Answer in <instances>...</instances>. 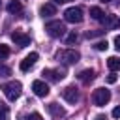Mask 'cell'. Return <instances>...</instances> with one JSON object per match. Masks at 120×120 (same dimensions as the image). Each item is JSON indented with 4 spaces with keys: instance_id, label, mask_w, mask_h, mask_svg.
Returning <instances> with one entry per match:
<instances>
[{
    "instance_id": "24",
    "label": "cell",
    "mask_w": 120,
    "mask_h": 120,
    "mask_svg": "<svg viewBox=\"0 0 120 120\" xmlns=\"http://www.w3.org/2000/svg\"><path fill=\"white\" fill-rule=\"evenodd\" d=\"M8 75H11V69L6 66H0V77H8Z\"/></svg>"
},
{
    "instance_id": "11",
    "label": "cell",
    "mask_w": 120,
    "mask_h": 120,
    "mask_svg": "<svg viewBox=\"0 0 120 120\" xmlns=\"http://www.w3.org/2000/svg\"><path fill=\"white\" fill-rule=\"evenodd\" d=\"M43 75H45L49 81H54V82H56V81H62L66 73H64V69H45Z\"/></svg>"
},
{
    "instance_id": "29",
    "label": "cell",
    "mask_w": 120,
    "mask_h": 120,
    "mask_svg": "<svg viewBox=\"0 0 120 120\" xmlns=\"http://www.w3.org/2000/svg\"><path fill=\"white\" fill-rule=\"evenodd\" d=\"M94 120H107V118H105V116H103V114H99V116H96V118H94Z\"/></svg>"
},
{
    "instance_id": "16",
    "label": "cell",
    "mask_w": 120,
    "mask_h": 120,
    "mask_svg": "<svg viewBox=\"0 0 120 120\" xmlns=\"http://www.w3.org/2000/svg\"><path fill=\"white\" fill-rule=\"evenodd\" d=\"M21 9H22V6H21L19 0H11V2L8 4V11H9V13H19Z\"/></svg>"
},
{
    "instance_id": "5",
    "label": "cell",
    "mask_w": 120,
    "mask_h": 120,
    "mask_svg": "<svg viewBox=\"0 0 120 120\" xmlns=\"http://www.w3.org/2000/svg\"><path fill=\"white\" fill-rule=\"evenodd\" d=\"M64 19H66L68 22L77 24V22L82 21V9H81V8H68V9L64 11Z\"/></svg>"
},
{
    "instance_id": "8",
    "label": "cell",
    "mask_w": 120,
    "mask_h": 120,
    "mask_svg": "<svg viewBox=\"0 0 120 120\" xmlns=\"http://www.w3.org/2000/svg\"><path fill=\"white\" fill-rule=\"evenodd\" d=\"M62 98H64L68 103H77V101H79V92H77L75 86H66V88L62 90Z\"/></svg>"
},
{
    "instance_id": "30",
    "label": "cell",
    "mask_w": 120,
    "mask_h": 120,
    "mask_svg": "<svg viewBox=\"0 0 120 120\" xmlns=\"http://www.w3.org/2000/svg\"><path fill=\"white\" fill-rule=\"evenodd\" d=\"M101 2H111V0H101Z\"/></svg>"
},
{
    "instance_id": "25",
    "label": "cell",
    "mask_w": 120,
    "mask_h": 120,
    "mask_svg": "<svg viewBox=\"0 0 120 120\" xmlns=\"http://www.w3.org/2000/svg\"><path fill=\"white\" fill-rule=\"evenodd\" d=\"M107 82H109V84H114V82H116V75H114V73H111V75L107 77Z\"/></svg>"
},
{
    "instance_id": "26",
    "label": "cell",
    "mask_w": 120,
    "mask_h": 120,
    "mask_svg": "<svg viewBox=\"0 0 120 120\" xmlns=\"http://www.w3.org/2000/svg\"><path fill=\"white\" fill-rule=\"evenodd\" d=\"M112 116L114 118H120V107H114L112 109Z\"/></svg>"
},
{
    "instance_id": "19",
    "label": "cell",
    "mask_w": 120,
    "mask_h": 120,
    "mask_svg": "<svg viewBox=\"0 0 120 120\" xmlns=\"http://www.w3.org/2000/svg\"><path fill=\"white\" fill-rule=\"evenodd\" d=\"M77 39H79L77 32H69V34H68V38H66V43H68V45H71V43H75Z\"/></svg>"
},
{
    "instance_id": "7",
    "label": "cell",
    "mask_w": 120,
    "mask_h": 120,
    "mask_svg": "<svg viewBox=\"0 0 120 120\" xmlns=\"http://www.w3.org/2000/svg\"><path fill=\"white\" fill-rule=\"evenodd\" d=\"M11 39H13L15 45H19V47H26V45H30V36L24 34V32H21V30H15V32L11 34Z\"/></svg>"
},
{
    "instance_id": "23",
    "label": "cell",
    "mask_w": 120,
    "mask_h": 120,
    "mask_svg": "<svg viewBox=\"0 0 120 120\" xmlns=\"http://www.w3.org/2000/svg\"><path fill=\"white\" fill-rule=\"evenodd\" d=\"M107 47H109L107 41H98V43H96V49H98V51H107Z\"/></svg>"
},
{
    "instance_id": "12",
    "label": "cell",
    "mask_w": 120,
    "mask_h": 120,
    "mask_svg": "<svg viewBox=\"0 0 120 120\" xmlns=\"http://www.w3.org/2000/svg\"><path fill=\"white\" fill-rule=\"evenodd\" d=\"M47 111H49V112H51V114H52L54 118H62V116L66 114V111H64V109H62V107L58 105V103H54V101L47 105Z\"/></svg>"
},
{
    "instance_id": "1",
    "label": "cell",
    "mask_w": 120,
    "mask_h": 120,
    "mask_svg": "<svg viewBox=\"0 0 120 120\" xmlns=\"http://www.w3.org/2000/svg\"><path fill=\"white\" fill-rule=\"evenodd\" d=\"M2 90H4V94H6V98H8L9 101H15V99L21 96L22 86H21L19 81H9V82H6V84L2 86Z\"/></svg>"
},
{
    "instance_id": "21",
    "label": "cell",
    "mask_w": 120,
    "mask_h": 120,
    "mask_svg": "<svg viewBox=\"0 0 120 120\" xmlns=\"http://www.w3.org/2000/svg\"><path fill=\"white\" fill-rule=\"evenodd\" d=\"M22 120H43V118H41V114H38V112H32V114H26V116H22Z\"/></svg>"
},
{
    "instance_id": "31",
    "label": "cell",
    "mask_w": 120,
    "mask_h": 120,
    "mask_svg": "<svg viewBox=\"0 0 120 120\" xmlns=\"http://www.w3.org/2000/svg\"><path fill=\"white\" fill-rule=\"evenodd\" d=\"M0 8H2V0H0Z\"/></svg>"
},
{
    "instance_id": "18",
    "label": "cell",
    "mask_w": 120,
    "mask_h": 120,
    "mask_svg": "<svg viewBox=\"0 0 120 120\" xmlns=\"http://www.w3.org/2000/svg\"><path fill=\"white\" fill-rule=\"evenodd\" d=\"M8 116H9V109H8V105L0 103V120H6Z\"/></svg>"
},
{
    "instance_id": "2",
    "label": "cell",
    "mask_w": 120,
    "mask_h": 120,
    "mask_svg": "<svg viewBox=\"0 0 120 120\" xmlns=\"http://www.w3.org/2000/svg\"><path fill=\"white\" fill-rule=\"evenodd\" d=\"M45 32H47L51 38H62V36L66 34V26H64V22H60V21H49V22L45 24Z\"/></svg>"
},
{
    "instance_id": "13",
    "label": "cell",
    "mask_w": 120,
    "mask_h": 120,
    "mask_svg": "<svg viewBox=\"0 0 120 120\" xmlns=\"http://www.w3.org/2000/svg\"><path fill=\"white\" fill-rule=\"evenodd\" d=\"M56 13V6L54 4H43L41 8H39V15L41 17H51V15H54Z\"/></svg>"
},
{
    "instance_id": "28",
    "label": "cell",
    "mask_w": 120,
    "mask_h": 120,
    "mask_svg": "<svg viewBox=\"0 0 120 120\" xmlns=\"http://www.w3.org/2000/svg\"><path fill=\"white\" fill-rule=\"evenodd\" d=\"M54 4H68V2H71V0H52Z\"/></svg>"
},
{
    "instance_id": "17",
    "label": "cell",
    "mask_w": 120,
    "mask_h": 120,
    "mask_svg": "<svg viewBox=\"0 0 120 120\" xmlns=\"http://www.w3.org/2000/svg\"><path fill=\"white\" fill-rule=\"evenodd\" d=\"M103 15H105V13L101 11V8H98V6H96V8H90V17H92L94 21H101Z\"/></svg>"
},
{
    "instance_id": "20",
    "label": "cell",
    "mask_w": 120,
    "mask_h": 120,
    "mask_svg": "<svg viewBox=\"0 0 120 120\" xmlns=\"http://www.w3.org/2000/svg\"><path fill=\"white\" fill-rule=\"evenodd\" d=\"M9 56V47L8 45H0V60Z\"/></svg>"
},
{
    "instance_id": "22",
    "label": "cell",
    "mask_w": 120,
    "mask_h": 120,
    "mask_svg": "<svg viewBox=\"0 0 120 120\" xmlns=\"http://www.w3.org/2000/svg\"><path fill=\"white\" fill-rule=\"evenodd\" d=\"M107 30H94V32H86V38H96V36H101L105 34Z\"/></svg>"
},
{
    "instance_id": "15",
    "label": "cell",
    "mask_w": 120,
    "mask_h": 120,
    "mask_svg": "<svg viewBox=\"0 0 120 120\" xmlns=\"http://www.w3.org/2000/svg\"><path fill=\"white\" fill-rule=\"evenodd\" d=\"M107 66L111 71H120V58L118 56H109L107 58Z\"/></svg>"
},
{
    "instance_id": "6",
    "label": "cell",
    "mask_w": 120,
    "mask_h": 120,
    "mask_svg": "<svg viewBox=\"0 0 120 120\" xmlns=\"http://www.w3.org/2000/svg\"><path fill=\"white\" fill-rule=\"evenodd\" d=\"M101 22H103V30H114L120 26V19L116 15H103Z\"/></svg>"
},
{
    "instance_id": "4",
    "label": "cell",
    "mask_w": 120,
    "mask_h": 120,
    "mask_svg": "<svg viewBox=\"0 0 120 120\" xmlns=\"http://www.w3.org/2000/svg\"><path fill=\"white\" fill-rule=\"evenodd\" d=\"M109 99H111V92H109L107 88H98V90H94V94H92V101H94V105H98V107L107 105Z\"/></svg>"
},
{
    "instance_id": "10",
    "label": "cell",
    "mask_w": 120,
    "mask_h": 120,
    "mask_svg": "<svg viewBox=\"0 0 120 120\" xmlns=\"http://www.w3.org/2000/svg\"><path fill=\"white\" fill-rule=\"evenodd\" d=\"M38 58H39V56H38V52H30V54L21 62V66H19V68H21V71H28V69L38 62Z\"/></svg>"
},
{
    "instance_id": "3",
    "label": "cell",
    "mask_w": 120,
    "mask_h": 120,
    "mask_svg": "<svg viewBox=\"0 0 120 120\" xmlns=\"http://www.w3.org/2000/svg\"><path fill=\"white\" fill-rule=\"evenodd\" d=\"M56 58L60 62H64V64H77L79 58H81V54L75 49H68V51H58L56 52Z\"/></svg>"
},
{
    "instance_id": "14",
    "label": "cell",
    "mask_w": 120,
    "mask_h": 120,
    "mask_svg": "<svg viewBox=\"0 0 120 120\" xmlns=\"http://www.w3.org/2000/svg\"><path fill=\"white\" fill-rule=\"evenodd\" d=\"M79 81L84 82V84H90V82L94 81V69H82V71L79 73Z\"/></svg>"
},
{
    "instance_id": "9",
    "label": "cell",
    "mask_w": 120,
    "mask_h": 120,
    "mask_svg": "<svg viewBox=\"0 0 120 120\" xmlns=\"http://www.w3.org/2000/svg\"><path fill=\"white\" fill-rule=\"evenodd\" d=\"M32 90H34V94L38 96V98H45L47 94H49V86H47V82H43V81H34L32 82Z\"/></svg>"
},
{
    "instance_id": "27",
    "label": "cell",
    "mask_w": 120,
    "mask_h": 120,
    "mask_svg": "<svg viewBox=\"0 0 120 120\" xmlns=\"http://www.w3.org/2000/svg\"><path fill=\"white\" fill-rule=\"evenodd\" d=\"M114 47H116V51H120V36L114 38Z\"/></svg>"
}]
</instances>
